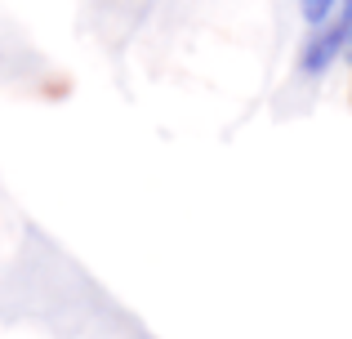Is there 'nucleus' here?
Returning a JSON list of instances; mask_svg holds the SVG:
<instances>
[{"instance_id": "f257e3e1", "label": "nucleus", "mask_w": 352, "mask_h": 339, "mask_svg": "<svg viewBox=\"0 0 352 339\" xmlns=\"http://www.w3.org/2000/svg\"><path fill=\"white\" fill-rule=\"evenodd\" d=\"M344 58H352V0H339L335 14L321 18L317 27H308L294 67H299L303 80H321L326 72H335Z\"/></svg>"}, {"instance_id": "f03ea898", "label": "nucleus", "mask_w": 352, "mask_h": 339, "mask_svg": "<svg viewBox=\"0 0 352 339\" xmlns=\"http://www.w3.org/2000/svg\"><path fill=\"white\" fill-rule=\"evenodd\" d=\"M335 9H339V0H299V14H303L308 27H317L321 18H330Z\"/></svg>"}]
</instances>
